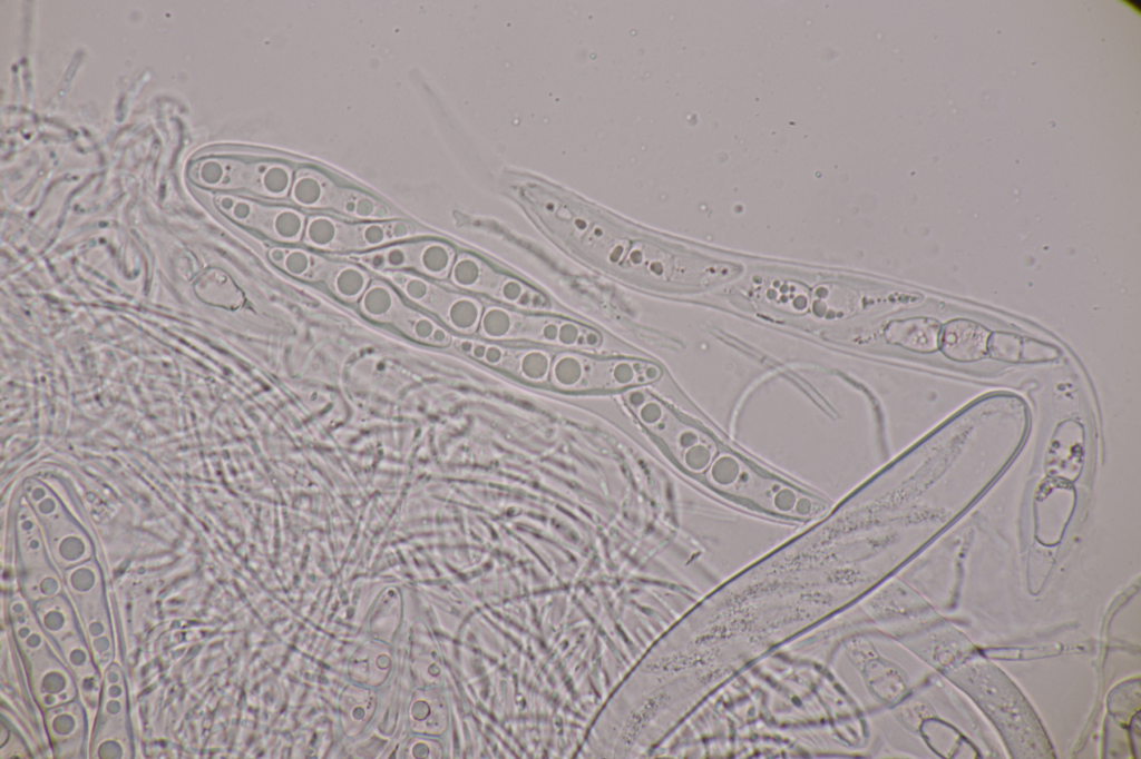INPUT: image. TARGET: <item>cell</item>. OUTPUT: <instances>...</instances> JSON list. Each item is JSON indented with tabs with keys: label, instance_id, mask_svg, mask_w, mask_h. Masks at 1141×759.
Listing matches in <instances>:
<instances>
[{
	"label": "cell",
	"instance_id": "1",
	"mask_svg": "<svg viewBox=\"0 0 1141 759\" xmlns=\"http://www.w3.org/2000/svg\"><path fill=\"white\" fill-rule=\"evenodd\" d=\"M428 236H432L430 230L406 218L362 221L308 214L301 246L324 254L349 255Z\"/></svg>",
	"mask_w": 1141,
	"mask_h": 759
},
{
	"label": "cell",
	"instance_id": "2",
	"mask_svg": "<svg viewBox=\"0 0 1141 759\" xmlns=\"http://www.w3.org/2000/svg\"><path fill=\"white\" fill-rule=\"evenodd\" d=\"M477 331L481 337L491 342H534L582 348L596 347L601 343V336L595 329L569 318L495 303L484 305Z\"/></svg>",
	"mask_w": 1141,
	"mask_h": 759
},
{
	"label": "cell",
	"instance_id": "3",
	"mask_svg": "<svg viewBox=\"0 0 1141 759\" xmlns=\"http://www.w3.org/2000/svg\"><path fill=\"white\" fill-rule=\"evenodd\" d=\"M287 204L308 214H326L351 220L404 218L371 193L310 167L295 171Z\"/></svg>",
	"mask_w": 1141,
	"mask_h": 759
},
{
	"label": "cell",
	"instance_id": "4",
	"mask_svg": "<svg viewBox=\"0 0 1141 759\" xmlns=\"http://www.w3.org/2000/svg\"><path fill=\"white\" fill-rule=\"evenodd\" d=\"M267 255L290 278L324 287L345 305H357L374 276L355 263L301 245L275 244Z\"/></svg>",
	"mask_w": 1141,
	"mask_h": 759
},
{
	"label": "cell",
	"instance_id": "5",
	"mask_svg": "<svg viewBox=\"0 0 1141 759\" xmlns=\"http://www.w3.org/2000/svg\"><path fill=\"white\" fill-rule=\"evenodd\" d=\"M387 280L409 303L432 316L450 332L464 336L479 326L484 303L479 297L460 292L445 282L407 272L373 274Z\"/></svg>",
	"mask_w": 1141,
	"mask_h": 759
},
{
	"label": "cell",
	"instance_id": "6",
	"mask_svg": "<svg viewBox=\"0 0 1141 759\" xmlns=\"http://www.w3.org/2000/svg\"><path fill=\"white\" fill-rule=\"evenodd\" d=\"M446 284L490 303L515 309L544 312L550 302L540 290L507 270L470 254L456 256Z\"/></svg>",
	"mask_w": 1141,
	"mask_h": 759
},
{
	"label": "cell",
	"instance_id": "7",
	"mask_svg": "<svg viewBox=\"0 0 1141 759\" xmlns=\"http://www.w3.org/2000/svg\"><path fill=\"white\" fill-rule=\"evenodd\" d=\"M355 306L370 322L388 325L415 341L435 346H446L451 342L448 328L406 300L392 285L378 276H373Z\"/></svg>",
	"mask_w": 1141,
	"mask_h": 759
},
{
	"label": "cell",
	"instance_id": "8",
	"mask_svg": "<svg viewBox=\"0 0 1141 759\" xmlns=\"http://www.w3.org/2000/svg\"><path fill=\"white\" fill-rule=\"evenodd\" d=\"M333 256L355 263L372 274L407 272L445 282L454 265L456 252L449 244L428 236L394 243L368 253Z\"/></svg>",
	"mask_w": 1141,
	"mask_h": 759
},
{
	"label": "cell",
	"instance_id": "9",
	"mask_svg": "<svg viewBox=\"0 0 1141 759\" xmlns=\"http://www.w3.org/2000/svg\"><path fill=\"white\" fill-rule=\"evenodd\" d=\"M552 382L562 390H607L653 381L657 368L631 359H597L563 354L552 364Z\"/></svg>",
	"mask_w": 1141,
	"mask_h": 759
},
{
	"label": "cell",
	"instance_id": "10",
	"mask_svg": "<svg viewBox=\"0 0 1141 759\" xmlns=\"http://www.w3.org/2000/svg\"><path fill=\"white\" fill-rule=\"evenodd\" d=\"M456 345L475 358L498 365L527 379L545 378L550 368L548 356L538 348H506L491 342L471 339H457Z\"/></svg>",
	"mask_w": 1141,
	"mask_h": 759
},
{
	"label": "cell",
	"instance_id": "11",
	"mask_svg": "<svg viewBox=\"0 0 1141 759\" xmlns=\"http://www.w3.org/2000/svg\"><path fill=\"white\" fill-rule=\"evenodd\" d=\"M989 331L968 318L948 321L940 331L939 349L948 359L958 363L976 362L987 354Z\"/></svg>",
	"mask_w": 1141,
	"mask_h": 759
},
{
	"label": "cell",
	"instance_id": "12",
	"mask_svg": "<svg viewBox=\"0 0 1141 759\" xmlns=\"http://www.w3.org/2000/svg\"><path fill=\"white\" fill-rule=\"evenodd\" d=\"M942 326L933 317L917 316L895 321L886 328V339L916 353H934L939 347Z\"/></svg>",
	"mask_w": 1141,
	"mask_h": 759
},
{
	"label": "cell",
	"instance_id": "13",
	"mask_svg": "<svg viewBox=\"0 0 1141 759\" xmlns=\"http://www.w3.org/2000/svg\"><path fill=\"white\" fill-rule=\"evenodd\" d=\"M1023 337L1010 333L996 331L989 333L987 339V354L996 361L1006 363H1020Z\"/></svg>",
	"mask_w": 1141,
	"mask_h": 759
},
{
	"label": "cell",
	"instance_id": "14",
	"mask_svg": "<svg viewBox=\"0 0 1141 759\" xmlns=\"http://www.w3.org/2000/svg\"><path fill=\"white\" fill-rule=\"evenodd\" d=\"M1060 356L1059 349L1047 343L1023 337L1021 362L1022 363H1042L1057 358Z\"/></svg>",
	"mask_w": 1141,
	"mask_h": 759
}]
</instances>
